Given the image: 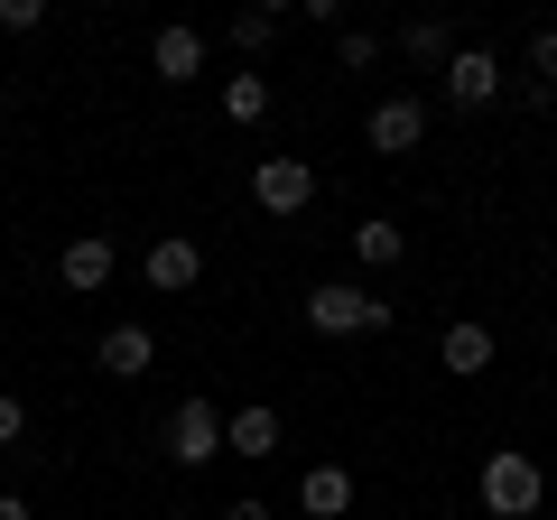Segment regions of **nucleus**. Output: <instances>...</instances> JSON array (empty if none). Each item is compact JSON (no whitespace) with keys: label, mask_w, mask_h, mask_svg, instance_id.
Segmentation results:
<instances>
[{"label":"nucleus","mask_w":557,"mask_h":520,"mask_svg":"<svg viewBox=\"0 0 557 520\" xmlns=\"http://www.w3.org/2000/svg\"><path fill=\"white\" fill-rule=\"evenodd\" d=\"M474 493H483L493 520H530L539 502H548V474H539V456H520V446H493L483 474H474Z\"/></svg>","instance_id":"nucleus-1"},{"label":"nucleus","mask_w":557,"mask_h":520,"mask_svg":"<svg viewBox=\"0 0 557 520\" xmlns=\"http://www.w3.org/2000/svg\"><path fill=\"white\" fill-rule=\"evenodd\" d=\"M307 325L317 335H381L391 325V298H372L354 280H325V288H307Z\"/></svg>","instance_id":"nucleus-2"},{"label":"nucleus","mask_w":557,"mask_h":520,"mask_svg":"<svg viewBox=\"0 0 557 520\" xmlns=\"http://www.w3.org/2000/svg\"><path fill=\"white\" fill-rule=\"evenodd\" d=\"M214 456H223V409L214 400H177V409H168V465L205 474Z\"/></svg>","instance_id":"nucleus-3"},{"label":"nucleus","mask_w":557,"mask_h":520,"mask_svg":"<svg viewBox=\"0 0 557 520\" xmlns=\"http://www.w3.org/2000/svg\"><path fill=\"white\" fill-rule=\"evenodd\" d=\"M418 140H428V102H418V94H381L372 121H362V149H381V159H409Z\"/></svg>","instance_id":"nucleus-4"},{"label":"nucleus","mask_w":557,"mask_h":520,"mask_svg":"<svg viewBox=\"0 0 557 520\" xmlns=\"http://www.w3.org/2000/svg\"><path fill=\"white\" fill-rule=\"evenodd\" d=\"M251 196L270 205L278 223H288V214H307V205H317V168H307V159H288V149H270V159L251 168Z\"/></svg>","instance_id":"nucleus-5"},{"label":"nucleus","mask_w":557,"mask_h":520,"mask_svg":"<svg viewBox=\"0 0 557 520\" xmlns=\"http://www.w3.org/2000/svg\"><path fill=\"white\" fill-rule=\"evenodd\" d=\"M112 270H121V242L112 233H75L57 251V280L75 288V298H94V288H112Z\"/></svg>","instance_id":"nucleus-6"},{"label":"nucleus","mask_w":557,"mask_h":520,"mask_svg":"<svg viewBox=\"0 0 557 520\" xmlns=\"http://www.w3.org/2000/svg\"><path fill=\"white\" fill-rule=\"evenodd\" d=\"M446 102H456V112H493V102H502V57H493V47H456V65H446Z\"/></svg>","instance_id":"nucleus-7"},{"label":"nucleus","mask_w":557,"mask_h":520,"mask_svg":"<svg viewBox=\"0 0 557 520\" xmlns=\"http://www.w3.org/2000/svg\"><path fill=\"white\" fill-rule=\"evenodd\" d=\"M149 75H159V84H196V75H205V28L168 20L159 38H149Z\"/></svg>","instance_id":"nucleus-8"},{"label":"nucleus","mask_w":557,"mask_h":520,"mask_svg":"<svg viewBox=\"0 0 557 520\" xmlns=\"http://www.w3.org/2000/svg\"><path fill=\"white\" fill-rule=\"evenodd\" d=\"M223 456H242V465H270V456H278V409H270V400L233 409V419H223Z\"/></svg>","instance_id":"nucleus-9"},{"label":"nucleus","mask_w":557,"mask_h":520,"mask_svg":"<svg viewBox=\"0 0 557 520\" xmlns=\"http://www.w3.org/2000/svg\"><path fill=\"white\" fill-rule=\"evenodd\" d=\"M139 270H149V288H168V298H186V288L205 280V251L186 233H168V242H149V260H139Z\"/></svg>","instance_id":"nucleus-10"},{"label":"nucleus","mask_w":557,"mask_h":520,"mask_svg":"<svg viewBox=\"0 0 557 520\" xmlns=\"http://www.w3.org/2000/svg\"><path fill=\"white\" fill-rule=\"evenodd\" d=\"M94 362H102V372H112V381H139V372H149V362H159V335H149V325H102Z\"/></svg>","instance_id":"nucleus-11"},{"label":"nucleus","mask_w":557,"mask_h":520,"mask_svg":"<svg viewBox=\"0 0 557 520\" xmlns=\"http://www.w3.org/2000/svg\"><path fill=\"white\" fill-rule=\"evenodd\" d=\"M493 354H502V344H493V325H474V317H456V325H446V335H437V362H446V372H456V381L493 372Z\"/></svg>","instance_id":"nucleus-12"},{"label":"nucleus","mask_w":557,"mask_h":520,"mask_svg":"<svg viewBox=\"0 0 557 520\" xmlns=\"http://www.w3.org/2000/svg\"><path fill=\"white\" fill-rule=\"evenodd\" d=\"M456 20H409V28H399V57H409V65H428V75H446V65H456Z\"/></svg>","instance_id":"nucleus-13"},{"label":"nucleus","mask_w":557,"mask_h":520,"mask_svg":"<svg viewBox=\"0 0 557 520\" xmlns=\"http://www.w3.org/2000/svg\"><path fill=\"white\" fill-rule=\"evenodd\" d=\"M298 511H307V520H344V511H354V474H344V465H307Z\"/></svg>","instance_id":"nucleus-14"},{"label":"nucleus","mask_w":557,"mask_h":520,"mask_svg":"<svg viewBox=\"0 0 557 520\" xmlns=\"http://www.w3.org/2000/svg\"><path fill=\"white\" fill-rule=\"evenodd\" d=\"M354 260L362 270H399V260H409V233H399V223H354Z\"/></svg>","instance_id":"nucleus-15"},{"label":"nucleus","mask_w":557,"mask_h":520,"mask_svg":"<svg viewBox=\"0 0 557 520\" xmlns=\"http://www.w3.org/2000/svg\"><path fill=\"white\" fill-rule=\"evenodd\" d=\"M223 121H270V75H260V65L223 75Z\"/></svg>","instance_id":"nucleus-16"},{"label":"nucleus","mask_w":557,"mask_h":520,"mask_svg":"<svg viewBox=\"0 0 557 520\" xmlns=\"http://www.w3.org/2000/svg\"><path fill=\"white\" fill-rule=\"evenodd\" d=\"M278 28H288V20H278L270 0H260V10H233V28H223V38H233L242 57H270V38H278Z\"/></svg>","instance_id":"nucleus-17"},{"label":"nucleus","mask_w":557,"mask_h":520,"mask_svg":"<svg viewBox=\"0 0 557 520\" xmlns=\"http://www.w3.org/2000/svg\"><path fill=\"white\" fill-rule=\"evenodd\" d=\"M335 65H344V75L381 65V38H372V28H335Z\"/></svg>","instance_id":"nucleus-18"},{"label":"nucleus","mask_w":557,"mask_h":520,"mask_svg":"<svg viewBox=\"0 0 557 520\" xmlns=\"http://www.w3.org/2000/svg\"><path fill=\"white\" fill-rule=\"evenodd\" d=\"M530 75L557 84V28H539V38H530Z\"/></svg>","instance_id":"nucleus-19"},{"label":"nucleus","mask_w":557,"mask_h":520,"mask_svg":"<svg viewBox=\"0 0 557 520\" xmlns=\"http://www.w3.org/2000/svg\"><path fill=\"white\" fill-rule=\"evenodd\" d=\"M38 20H47L38 0H0V28H10V38H28V28H38Z\"/></svg>","instance_id":"nucleus-20"},{"label":"nucleus","mask_w":557,"mask_h":520,"mask_svg":"<svg viewBox=\"0 0 557 520\" xmlns=\"http://www.w3.org/2000/svg\"><path fill=\"white\" fill-rule=\"evenodd\" d=\"M20 428H28V400H10V391H0V446H20Z\"/></svg>","instance_id":"nucleus-21"},{"label":"nucleus","mask_w":557,"mask_h":520,"mask_svg":"<svg viewBox=\"0 0 557 520\" xmlns=\"http://www.w3.org/2000/svg\"><path fill=\"white\" fill-rule=\"evenodd\" d=\"M223 520H278V511H270V502H260V493H242V502H233V511H223Z\"/></svg>","instance_id":"nucleus-22"},{"label":"nucleus","mask_w":557,"mask_h":520,"mask_svg":"<svg viewBox=\"0 0 557 520\" xmlns=\"http://www.w3.org/2000/svg\"><path fill=\"white\" fill-rule=\"evenodd\" d=\"M0 520H28V502H20V493H0Z\"/></svg>","instance_id":"nucleus-23"},{"label":"nucleus","mask_w":557,"mask_h":520,"mask_svg":"<svg viewBox=\"0 0 557 520\" xmlns=\"http://www.w3.org/2000/svg\"><path fill=\"white\" fill-rule=\"evenodd\" d=\"M159 520H196V511H159Z\"/></svg>","instance_id":"nucleus-24"}]
</instances>
